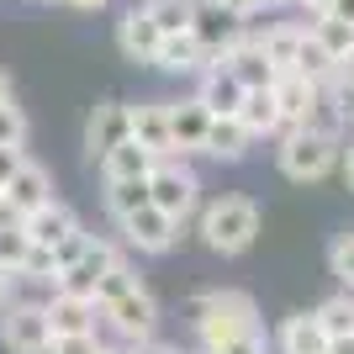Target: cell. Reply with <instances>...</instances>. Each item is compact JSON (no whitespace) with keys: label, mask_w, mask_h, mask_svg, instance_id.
Here are the masks:
<instances>
[{"label":"cell","mask_w":354,"mask_h":354,"mask_svg":"<svg viewBox=\"0 0 354 354\" xmlns=\"http://www.w3.org/2000/svg\"><path fill=\"white\" fill-rule=\"evenodd\" d=\"M153 164H159V159L143 153V148L127 138V143H117L101 159V185H111V180H148V175H153Z\"/></svg>","instance_id":"obj_23"},{"label":"cell","mask_w":354,"mask_h":354,"mask_svg":"<svg viewBox=\"0 0 354 354\" xmlns=\"http://www.w3.org/2000/svg\"><path fill=\"white\" fill-rule=\"evenodd\" d=\"M307 37L317 48H323L333 64H344L354 53V27L349 21H339V16H312V27H307Z\"/></svg>","instance_id":"obj_25"},{"label":"cell","mask_w":354,"mask_h":354,"mask_svg":"<svg viewBox=\"0 0 354 354\" xmlns=\"http://www.w3.org/2000/svg\"><path fill=\"white\" fill-rule=\"evenodd\" d=\"M64 6H80V11H101L106 0H64Z\"/></svg>","instance_id":"obj_45"},{"label":"cell","mask_w":354,"mask_h":354,"mask_svg":"<svg viewBox=\"0 0 354 354\" xmlns=\"http://www.w3.org/2000/svg\"><path fill=\"white\" fill-rule=\"evenodd\" d=\"M101 201H106V217L122 222L127 212L148 207V180H111V185L101 191Z\"/></svg>","instance_id":"obj_27"},{"label":"cell","mask_w":354,"mask_h":354,"mask_svg":"<svg viewBox=\"0 0 354 354\" xmlns=\"http://www.w3.org/2000/svg\"><path fill=\"white\" fill-rule=\"evenodd\" d=\"M43 317H48V333H53V339H69V333H95L101 307H95V301H85V296H59V291H48V296H43Z\"/></svg>","instance_id":"obj_12"},{"label":"cell","mask_w":354,"mask_h":354,"mask_svg":"<svg viewBox=\"0 0 354 354\" xmlns=\"http://www.w3.org/2000/svg\"><path fill=\"white\" fill-rule=\"evenodd\" d=\"M196 227H201V243L212 254H249L254 238H259V207L249 196H217L196 212Z\"/></svg>","instance_id":"obj_2"},{"label":"cell","mask_w":354,"mask_h":354,"mask_svg":"<svg viewBox=\"0 0 354 354\" xmlns=\"http://www.w3.org/2000/svg\"><path fill=\"white\" fill-rule=\"evenodd\" d=\"M217 64H222L227 74H233V80H238L243 90H270V85H275V64L265 59V48L254 43L249 32H243V43H233V48H227V53H222Z\"/></svg>","instance_id":"obj_14"},{"label":"cell","mask_w":354,"mask_h":354,"mask_svg":"<svg viewBox=\"0 0 354 354\" xmlns=\"http://www.w3.org/2000/svg\"><path fill=\"white\" fill-rule=\"evenodd\" d=\"M53 333L43 317V296H11L0 307V349L6 354H48Z\"/></svg>","instance_id":"obj_5"},{"label":"cell","mask_w":354,"mask_h":354,"mask_svg":"<svg viewBox=\"0 0 354 354\" xmlns=\"http://www.w3.org/2000/svg\"><path fill=\"white\" fill-rule=\"evenodd\" d=\"M27 164V148H0V191L11 185V175Z\"/></svg>","instance_id":"obj_36"},{"label":"cell","mask_w":354,"mask_h":354,"mask_svg":"<svg viewBox=\"0 0 354 354\" xmlns=\"http://www.w3.org/2000/svg\"><path fill=\"white\" fill-rule=\"evenodd\" d=\"M243 32H249V21H238L233 11H222L217 0H196V16H191V37L196 48L207 53L212 64L227 53L233 43H243Z\"/></svg>","instance_id":"obj_8"},{"label":"cell","mask_w":354,"mask_h":354,"mask_svg":"<svg viewBox=\"0 0 354 354\" xmlns=\"http://www.w3.org/2000/svg\"><path fill=\"white\" fill-rule=\"evenodd\" d=\"M270 95H275V111H281V127L291 133V127H301L312 111V101H317V85H312L307 74H275V85H270Z\"/></svg>","instance_id":"obj_17"},{"label":"cell","mask_w":354,"mask_h":354,"mask_svg":"<svg viewBox=\"0 0 354 354\" xmlns=\"http://www.w3.org/2000/svg\"><path fill=\"white\" fill-rule=\"evenodd\" d=\"M117 243L143 254V259H164V254L180 243V222L164 217L159 207H138V212H127V217L117 222Z\"/></svg>","instance_id":"obj_6"},{"label":"cell","mask_w":354,"mask_h":354,"mask_svg":"<svg viewBox=\"0 0 354 354\" xmlns=\"http://www.w3.org/2000/svg\"><path fill=\"white\" fill-rule=\"evenodd\" d=\"M106 354H127V349H117V344H106Z\"/></svg>","instance_id":"obj_49"},{"label":"cell","mask_w":354,"mask_h":354,"mask_svg":"<svg viewBox=\"0 0 354 354\" xmlns=\"http://www.w3.org/2000/svg\"><path fill=\"white\" fill-rule=\"evenodd\" d=\"M238 127L249 138H275V133H286L281 127V111H275V95L270 90H249L243 95V106H238Z\"/></svg>","instance_id":"obj_24"},{"label":"cell","mask_w":354,"mask_h":354,"mask_svg":"<svg viewBox=\"0 0 354 354\" xmlns=\"http://www.w3.org/2000/svg\"><path fill=\"white\" fill-rule=\"evenodd\" d=\"M148 207H159L180 227L201 212V175L191 169V159H159L153 164V175H148Z\"/></svg>","instance_id":"obj_4"},{"label":"cell","mask_w":354,"mask_h":354,"mask_svg":"<svg viewBox=\"0 0 354 354\" xmlns=\"http://www.w3.org/2000/svg\"><path fill=\"white\" fill-rule=\"evenodd\" d=\"M27 143V117L16 101H0V148H21Z\"/></svg>","instance_id":"obj_32"},{"label":"cell","mask_w":354,"mask_h":354,"mask_svg":"<svg viewBox=\"0 0 354 354\" xmlns=\"http://www.w3.org/2000/svg\"><path fill=\"white\" fill-rule=\"evenodd\" d=\"M159 43H164V32L153 27V16H148L143 6L122 11V21H117V48H122V59H127V64H153Z\"/></svg>","instance_id":"obj_15"},{"label":"cell","mask_w":354,"mask_h":354,"mask_svg":"<svg viewBox=\"0 0 354 354\" xmlns=\"http://www.w3.org/2000/svg\"><path fill=\"white\" fill-rule=\"evenodd\" d=\"M275 6H291V0H259V11H275Z\"/></svg>","instance_id":"obj_48"},{"label":"cell","mask_w":354,"mask_h":354,"mask_svg":"<svg viewBox=\"0 0 354 354\" xmlns=\"http://www.w3.org/2000/svg\"><path fill=\"white\" fill-rule=\"evenodd\" d=\"M207 133H212V111L201 101H169V138H175V159H196L207 148Z\"/></svg>","instance_id":"obj_11"},{"label":"cell","mask_w":354,"mask_h":354,"mask_svg":"<svg viewBox=\"0 0 354 354\" xmlns=\"http://www.w3.org/2000/svg\"><path fill=\"white\" fill-rule=\"evenodd\" d=\"M11 296H16V275H11V270H6V265H0V307H6Z\"/></svg>","instance_id":"obj_41"},{"label":"cell","mask_w":354,"mask_h":354,"mask_svg":"<svg viewBox=\"0 0 354 354\" xmlns=\"http://www.w3.org/2000/svg\"><path fill=\"white\" fill-rule=\"evenodd\" d=\"M127 138L153 159H175V138H169V101H138L127 106Z\"/></svg>","instance_id":"obj_9"},{"label":"cell","mask_w":354,"mask_h":354,"mask_svg":"<svg viewBox=\"0 0 354 354\" xmlns=\"http://www.w3.org/2000/svg\"><path fill=\"white\" fill-rule=\"evenodd\" d=\"M243 95H249V90L238 85L233 74L222 69V64H207V69H201V85H196V101L207 106L212 117H238V106H243Z\"/></svg>","instance_id":"obj_18"},{"label":"cell","mask_w":354,"mask_h":354,"mask_svg":"<svg viewBox=\"0 0 354 354\" xmlns=\"http://www.w3.org/2000/svg\"><path fill=\"white\" fill-rule=\"evenodd\" d=\"M127 354H180L175 344H164V339H148V344H133Z\"/></svg>","instance_id":"obj_38"},{"label":"cell","mask_w":354,"mask_h":354,"mask_svg":"<svg viewBox=\"0 0 354 354\" xmlns=\"http://www.w3.org/2000/svg\"><path fill=\"white\" fill-rule=\"evenodd\" d=\"M133 286H143V281H138V270L127 265V259H122V265H111V270L101 275V281H95V296H90V301H95V307L106 312L111 301H117V296H127V291H133Z\"/></svg>","instance_id":"obj_29"},{"label":"cell","mask_w":354,"mask_h":354,"mask_svg":"<svg viewBox=\"0 0 354 354\" xmlns=\"http://www.w3.org/2000/svg\"><path fill=\"white\" fill-rule=\"evenodd\" d=\"M101 323L111 328L127 349H133V344H148V339H159V301H153L148 286H133L127 296H117V301L101 312Z\"/></svg>","instance_id":"obj_7"},{"label":"cell","mask_w":354,"mask_h":354,"mask_svg":"<svg viewBox=\"0 0 354 354\" xmlns=\"http://www.w3.org/2000/svg\"><path fill=\"white\" fill-rule=\"evenodd\" d=\"M339 169H344V185H349V191H354V143H349V148H344V153H339Z\"/></svg>","instance_id":"obj_39"},{"label":"cell","mask_w":354,"mask_h":354,"mask_svg":"<svg viewBox=\"0 0 354 354\" xmlns=\"http://www.w3.org/2000/svg\"><path fill=\"white\" fill-rule=\"evenodd\" d=\"M148 16H153V27L164 32V37H175V32H191V16H196V0H148L143 6Z\"/></svg>","instance_id":"obj_28"},{"label":"cell","mask_w":354,"mask_h":354,"mask_svg":"<svg viewBox=\"0 0 354 354\" xmlns=\"http://www.w3.org/2000/svg\"><path fill=\"white\" fill-rule=\"evenodd\" d=\"M48 6H64V0H48Z\"/></svg>","instance_id":"obj_50"},{"label":"cell","mask_w":354,"mask_h":354,"mask_svg":"<svg viewBox=\"0 0 354 354\" xmlns=\"http://www.w3.org/2000/svg\"><path fill=\"white\" fill-rule=\"evenodd\" d=\"M90 238H95V233H85V227H80V233H69V238L59 243V249H53V270H69L74 259H80V254L90 249Z\"/></svg>","instance_id":"obj_34"},{"label":"cell","mask_w":354,"mask_h":354,"mask_svg":"<svg viewBox=\"0 0 354 354\" xmlns=\"http://www.w3.org/2000/svg\"><path fill=\"white\" fill-rule=\"evenodd\" d=\"M217 354H275V349H270L265 333H243V339H233L227 349H217Z\"/></svg>","instance_id":"obj_35"},{"label":"cell","mask_w":354,"mask_h":354,"mask_svg":"<svg viewBox=\"0 0 354 354\" xmlns=\"http://www.w3.org/2000/svg\"><path fill=\"white\" fill-rule=\"evenodd\" d=\"M21 233H27L37 249H59L69 233H80V217H74V207H64L59 196H53L48 207H37V212L21 217Z\"/></svg>","instance_id":"obj_16"},{"label":"cell","mask_w":354,"mask_h":354,"mask_svg":"<svg viewBox=\"0 0 354 354\" xmlns=\"http://www.w3.org/2000/svg\"><path fill=\"white\" fill-rule=\"evenodd\" d=\"M222 11H233L238 21H249V16H259V0H217Z\"/></svg>","instance_id":"obj_37"},{"label":"cell","mask_w":354,"mask_h":354,"mask_svg":"<svg viewBox=\"0 0 354 354\" xmlns=\"http://www.w3.org/2000/svg\"><path fill=\"white\" fill-rule=\"evenodd\" d=\"M254 43L265 48V59L275 64V74H291L296 59H301V43H307V21H275V27H265Z\"/></svg>","instance_id":"obj_19"},{"label":"cell","mask_w":354,"mask_h":354,"mask_svg":"<svg viewBox=\"0 0 354 354\" xmlns=\"http://www.w3.org/2000/svg\"><path fill=\"white\" fill-rule=\"evenodd\" d=\"M191 333H196V354H217L243 333H265L259 328V301L249 291H233V286L201 291L191 301Z\"/></svg>","instance_id":"obj_1"},{"label":"cell","mask_w":354,"mask_h":354,"mask_svg":"<svg viewBox=\"0 0 354 354\" xmlns=\"http://www.w3.org/2000/svg\"><path fill=\"white\" fill-rule=\"evenodd\" d=\"M328 16H339V21L354 27V0H333V11H328Z\"/></svg>","instance_id":"obj_43"},{"label":"cell","mask_w":354,"mask_h":354,"mask_svg":"<svg viewBox=\"0 0 354 354\" xmlns=\"http://www.w3.org/2000/svg\"><path fill=\"white\" fill-rule=\"evenodd\" d=\"M312 317H317V328H323L328 339H349L354 333V291H333L328 301L312 307Z\"/></svg>","instance_id":"obj_26"},{"label":"cell","mask_w":354,"mask_h":354,"mask_svg":"<svg viewBox=\"0 0 354 354\" xmlns=\"http://www.w3.org/2000/svg\"><path fill=\"white\" fill-rule=\"evenodd\" d=\"M0 101H11V80H6V69H0Z\"/></svg>","instance_id":"obj_46"},{"label":"cell","mask_w":354,"mask_h":354,"mask_svg":"<svg viewBox=\"0 0 354 354\" xmlns=\"http://www.w3.org/2000/svg\"><path fill=\"white\" fill-rule=\"evenodd\" d=\"M339 85H344V90H349V95H354V53H349V59L339 64Z\"/></svg>","instance_id":"obj_42"},{"label":"cell","mask_w":354,"mask_h":354,"mask_svg":"<svg viewBox=\"0 0 354 354\" xmlns=\"http://www.w3.org/2000/svg\"><path fill=\"white\" fill-rule=\"evenodd\" d=\"M0 201H6L16 217H27V212H37V207H48V201H53V175H48L37 159H27V164L11 175V185L0 191Z\"/></svg>","instance_id":"obj_13"},{"label":"cell","mask_w":354,"mask_h":354,"mask_svg":"<svg viewBox=\"0 0 354 354\" xmlns=\"http://www.w3.org/2000/svg\"><path fill=\"white\" fill-rule=\"evenodd\" d=\"M323 354H354V333H349V339H328Z\"/></svg>","instance_id":"obj_44"},{"label":"cell","mask_w":354,"mask_h":354,"mask_svg":"<svg viewBox=\"0 0 354 354\" xmlns=\"http://www.w3.org/2000/svg\"><path fill=\"white\" fill-rule=\"evenodd\" d=\"M207 64H212V59L201 53V48H196L191 32H175V37H164L159 53H153V69H164V74H201Z\"/></svg>","instance_id":"obj_22"},{"label":"cell","mask_w":354,"mask_h":354,"mask_svg":"<svg viewBox=\"0 0 354 354\" xmlns=\"http://www.w3.org/2000/svg\"><path fill=\"white\" fill-rule=\"evenodd\" d=\"M296 6H301V16H328L333 11V0H296Z\"/></svg>","instance_id":"obj_40"},{"label":"cell","mask_w":354,"mask_h":354,"mask_svg":"<svg viewBox=\"0 0 354 354\" xmlns=\"http://www.w3.org/2000/svg\"><path fill=\"white\" fill-rule=\"evenodd\" d=\"M48 354H106V339L101 333H69V339H53Z\"/></svg>","instance_id":"obj_33"},{"label":"cell","mask_w":354,"mask_h":354,"mask_svg":"<svg viewBox=\"0 0 354 354\" xmlns=\"http://www.w3.org/2000/svg\"><path fill=\"white\" fill-rule=\"evenodd\" d=\"M117 143H127V106L122 101H95L90 117H85V153L101 164Z\"/></svg>","instance_id":"obj_10"},{"label":"cell","mask_w":354,"mask_h":354,"mask_svg":"<svg viewBox=\"0 0 354 354\" xmlns=\"http://www.w3.org/2000/svg\"><path fill=\"white\" fill-rule=\"evenodd\" d=\"M339 153L344 143L328 133H312V127H291L281 133V148H275V164H281V175L296 180V185H317L339 169Z\"/></svg>","instance_id":"obj_3"},{"label":"cell","mask_w":354,"mask_h":354,"mask_svg":"<svg viewBox=\"0 0 354 354\" xmlns=\"http://www.w3.org/2000/svg\"><path fill=\"white\" fill-rule=\"evenodd\" d=\"M27 249H32V238L21 233V222H16V227H0V265L11 270H21V259H27Z\"/></svg>","instance_id":"obj_31"},{"label":"cell","mask_w":354,"mask_h":354,"mask_svg":"<svg viewBox=\"0 0 354 354\" xmlns=\"http://www.w3.org/2000/svg\"><path fill=\"white\" fill-rule=\"evenodd\" d=\"M328 275L339 281V291H354V233H339L328 243Z\"/></svg>","instance_id":"obj_30"},{"label":"cell","mask_w":354,"mask_h":354,"mask_svg":"<svg viewBox=\"0 0 354 354\" xmlns=\"http://www.w3.org/2000/svg\"><path fill=\"white\" fill-rule=\"evenodd\" d=\"M275 354H323L328 349V333L317 328L312 312H291L281 328H275V339H270Z\"/></svg>","instance_id":"obj_20"},{"label":"cell","mask_w":354,"mask_h":354,"mask_svg":"<svg viewBox=\"0 0 354 354\" xmlns=\"http://www.w3.org/2000/svg\"><path fill=\"white\" fill-rule=\"evenodd\" d=\"M344 122H354V95H344Z\"/></svg>","instance_id":"obj_47"},{"label":"cell","mask_w":354,"mask_h":354,"mask_svg":"<svg viewBox=\"0 0 354 354\" xmlns=\"http://www.w3.org/2000/svg\"><path fill=\"white\" fill-rule=\"evenodd\" d=\"M249 148H254V138L238 127V117H212V133H207V159H217V164H243L249 159Z\"/></svg>","instance_id":"obj_21"}]
</instances>
